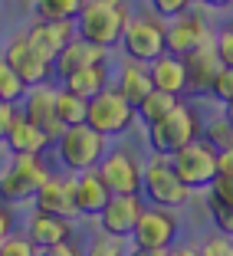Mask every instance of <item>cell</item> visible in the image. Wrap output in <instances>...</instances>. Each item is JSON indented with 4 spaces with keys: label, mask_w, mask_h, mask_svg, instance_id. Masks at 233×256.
Here are the masks:
<instances>
[{
    "label": "cell",
    "mask_w": 233,
    "mask_h": 256,
    "mask_svg": "<svg viewBox=\"0 0 233 256\" xmlns=\"http://www.w3.org/2000/svg\"><path fill=\"white\" fill-rule=\"evenodd\" d=\"M132 16L128 0H86V7L76 16V36L89 40L102 50H115Z\"/></svg>",
    "instance_id": "6da1fadb"
},
{
    "label": "cell",
    "mask_w": 233,
    "mask_h": 256,
    "mask_svg": "<svg viewBox=\"0 0 233 256\" xmlns=\"http://www.w3.org/2000/svg\"><path fill=\"white\" fill-rule=\"evenodd\" d=\"M56 161L62 164V171L79 174V171H92L98 168V161L106 158L108 151V138L98 135L92 125H69L60 132V138L53 142Z\"/></svg>",
    "instance_id": "7a4b0ae2"
},
{
    "label": "cell",
    "mask_w": 233,
    "mask_h": 256,
    "mask_svg": "<svg viewBox=\"0 0 233 256\" xmlns=\"http://www.w3.org/2000/svg\"><path fill=\"white\" fill-rule=\"evenodd\" d=\"M200 132H204L200 115H197L194 108L184 102V98H180L178 106L164 115V118L144 125V138H148V148L154 151V154H174L178 148L197 142V138H200Z\"/></svg>",
    "instance_id": "3957f363"
},
{
    "label": "cell",
    "mask_w": 233,
    "mask_h": 256,
    "mask_svg": "<svg viewBox=\"0 0 233 256\" xmlns=\"http://www.w3.org/2000/svg\"><path fill=\"white\" fill-rule=\"evenodd\" d=\"M190 194L194 190L178 178V171H174L168 154H154L151 151V158L142 161V197H144V204L178 210V207H184L190 200Z\"/></svg>",
    "instance_id": "277c9868"
},
{
    "label": "cell",
    "mask_w": 233,
    "mask_h": 256,
    "mask_svg": "<svg viewBox=\"0 0 233 256\" xmlns=\"http://www.w3.org/2000/svg\"><path fill=\"white\" fill-rule=\"evenodd\" d=\"M135 122H138L135 106H132V102H128V98L122 96L112 82L98 92V96L89 98V108H86V125H92L98 135H106V138L128 135Z\"/></svg>",
    "instance_id": "5b68a950"
},
{
    "label": "cell",
    "mask_w": 233,
    "mask_h": 256,
    "mask_svg": "<svg viewBox=\"0 0 233 256\" xmlns=\"http://www.w3.org/2000/svg\"><path fill=\"white\" fill-rule=\"evenodd\" d=\"M53 174L43 154H10V164L0 171V200L16 204V200H33L43 181Z\"/></svg>",
    "instance_id": "8992f818"
},
{
    "label": "cell",
    "mask_w": 233,
    "mask_h": 256,
    "mask_svg": "<svg viewBox=\"0 0 233 256\" xmlns=\"http://www.w3.org/2000/svg\"><path fill=\"white\" fill-rule=\"evenodd\" d=\"M118 50L125 53V60H138V62H151L161 53H168L164 46V20L154 16L151 10L132 14L125 23V33L118 40Z\"/></svg>",
    "instance_id": "52a82bcc"
},
{
    "label": "cell",
    "mask_w": 233,
    "mask_h": 256,
    "mask_svg": "<svg viewBox=\"0 0 233 256\" xmlns=\"http://www.w3.org/2000/svg\"><path fill=\"white\" fill-rule=\"evenodd\" d=\"M178 234H180V220L171 207L144 204V210L128 240H132V246H142V250H171L178 243Z\"/></svg>",
    "instance_id": "ba28073f"
},
{
    "label": "cell",
    "mask_w": 233,
    "mask_h": 256,
    "mask_svg": "<svg viewBox=\"0 0 233 256\" xmlns=\"http://www.w3.org/2000/svg\"><path fill=\"white\" fill-rule=\"evenodd\" d=\"M168 158H171L178 178L188 184L190 190H207L210 181L217 178V151L210 148V142H204V138L178 148L174 154H168Z\"/></svg>",
    "instance_id": "9c48e42d"
},
{
    "label": "cell",
    "mask_w": 233,
    "mask_h": 256,
    "mask_svg": "<svg viewBox=\"0 0 233 256\" xmlns=\"http://www.w3.org/2000/svg\"><path fill=\"white\" fill-rule=\"evenodd\" d=\"M0 56H4V60L10 62V69L26 82V89H30V86H43V82L53 79V60H46L36 46L30 43L26 30H16L14 36L4 43V53Z\"/></svg>",
    "instance_id": "30bf717a"
},
{
    "label": "cell",
    "mask_w": 233,
    "mask_h": 256,
    "mask_svg": "<svg viewBox=\"0 0 233 256\" xmlns=\"http://www.w3.org/2000/svg\"><path fill=\"white\" fill-rule=\"evenodd\" d=\"M210 40H214V26L197 10H188V14L164 23V46L174 56H188L194 50H200V46H207Z\"/></svg>",
    "instance_id": "8fae6325"
},
{
    "label": "cell",
    "mask_w": 233,
    "mask_h": 256,
    "mask_svg": "<svg viewBox=\"0 0 233 256\" xmlns=\"http://www.w3.org/2000/svg\"><path fill=\"white\" fill-rule=\"evenodd\" d=\"M96 171L112 194H142V161L128 148L106 151V158L98 161Z\"/></svg>",
    "instance_id": "7c38bea8"
},
{
    "label": "cell",
    "mask_w": 233,
    "mask_h": 256,
    "mask_svg": "<svg viewBox=\"0 0 233 256\" xmlns=\"http://www.w3.org/2000/svg\"><path fill=\"white\" fill-rule=\"evenodd\" d=\"M144 210V197L142 194H112L108 204L98 214V230L106 236H115V240H128L132 230H135L138 217Z\"/></svg>",
    "instance_id": "4fadbf2b"
},
{
    "label": "cell",
    "mask_w": 233,
    "mask_h": 256,
    "mask_svg": "<svg viewBox=\"0 0 233 256\" xmlns=\"http://www.w3.org/2000/svg\"><path fill=\"white\" fill-rule=\"evenodd\" d=\"M33 207L56 217H76V174H50L43 188L33 194Z\"/></svg>",
    "instance_id": "5bb4252c"
},
{
    "label": "cell",
    "mask_w": 233,
    "mask_h": 256,
    "mask_svg": "<svg viewBox=\"0 0 233 256\" xmlns=\"http://www.w3.org/2000/svg\"><path fill=\"white\" fill-rule=\"evenodd\" d=\"M20 112L26 115L33 125L43 128L53 142L60 138L62 125H60V118H56V86H50V82L30 86V89H26V96L20 98Z\"/></svg>",
    "instance_id": "9a60e30c"
},
{
    "label": "cell",
    "mask_w": 233,
    "mask_h": 256,
    "mask_svg": "<svg viewBox=\"0 0 233 256\" xmlns=\"http://www.w3.org/2000/svg\"><path fill=\"white\" fill-rule=\"evenodd\" d=\"M30 43L36 46L46 60H56L62 53V46L69 40H76V20H36L33 16L30 26H23Z\"/></svg>",
    "instance_id": "2e32d148"
},
{
    "label": "cell",
    "mask_w": 233,
    "mask_h": 256,
    "mask_svg": "<svg viewBox=\"0 0 233 256\" xmlns=\"http://www.w3.org/2000/svg\"><path fill=\"white\" fill-rule=\"evenodd\" d=\"M98 62H108V50H102V46L89 43V40H82V36H76V40H69V43L62 46V53L53 60V76L62 82V79L72 76L76 69L98 66Z\"/></svg>",
    "instance_id": "e0dca14e"
},
{
    "label": "cell",
    "mask_w": 233,
    "mask_h": 256,
    "mask_svg": "<svg viewBox=\"0 0 233 256\" xmlns=\"http://www.w3.org/2000/svg\"><path fill=\"white\" fill-rule=\"evenodd\" d=\"M26 236L36 250L43 246H53V243L62 240H76V224L69 217H56V214H46L33 207L30 220H26Z\"/></svg>",
    "instance_id": "ac0fdd59"
},
{
    "label": "cell",
    "mask_w": 233,
    "mask_h": 256,
    "mask_svg": "<svg viewBox=\"0 0 233 256\" xmlns=\"http://www.w3.org/2000/svg\"><path fill=\"white\" fill-rule=\"evenodd\" d=\"M4 144L10 154H46V148H53V138L40 125H33L23 112H16V118L10 122L7 135H4Z\"/></svg>",
    "instance_id": "d6986e66"
},
{
    "label": "cell",
    "mask_w": 233,
    "mask_h": 256,
    "mask_svg": "<svg viewBox=\"0 0 233 256\" xmlns=\"http://www.w3.org/2000/svg\"><path fill=\"white\" fill-rule=\"evenodd\" d=\"M148 76H151V86L174 98H184L190 96L188 92V72H184V60L174 53H161L158 60L148 62Z\"/></svg>",
    "instance_id": "ffe728a7"
},
{
    "label": "cell",
    "mask_w": 233,
    "mask_h": 256,
    "mask_svg": "<svg viewBox=\"0 0 233 256\" xmlns=\"http://www.w3.org/2000/svg\"><path fill=\"white\" fill-rule=\"evenodd\" d=\"M108 197H112V190L106 188L96 168L76 174V217H98Z\"/></svg>",
    "instance_id": "44dd1931"
},
{
    "label": "cell",
    "mask_w": 233,
    "mask_h": 256,
    "mask_svg": "<svg viewBox=\"0 0 233 256\" xmlns=\"http://www.w3.org/2000/svg\"><path fill=\"white\" fill-rule=\"evenodd\" d=\"M112 86L132 102V106H138V102L154 89V86H151V76H148V62L122 60L118 69H115V76H112Z\"/></svg>",
    "instance_id": "7402d4cb"
},
{
    "label": "cell",
    "mask_w": 233,
    "mask_h": 256,
    "mask_svg": "<svg viewBox=\"0 0 233 256\" xmlns=\"http://www.w3.org/2000/svg\"><path fill=\"white\" fill-rule=\"evenodd\" d=\"M180 60H184V72H188V92H207L210 89V79L220 69V60H217L210 43L194 50V53H188V56H180Z\"/></svg>",
    "instance_id": "603a6c76"
},
{
    "label": "cell",
    "mask_w": 233,
    "mask_h": 256,
    "mask_svg": "<svg viewBox=\"0 0 233 256\" xmlns=\"http://www.w3.org/2000/svg\"><path fill=\"white\" fill-rule=\"evenodd\" d=\"M108 82H112V69H108V62H98V66H86V69H76L72 76H66V79H62V89L76 92L79 98L89 102V98L98 96Z\"/></svg>",
    "instance_id": "cb8c5ba5"
},
{
    "label": "cell",
    "mask_w": 233,
    "mask_h": 256,
    "mask_svg": "<svg viewBox=\"0 0 233 256\" xmlns=\"http://www.w3.org/2000/svg\"><path fill=\"white\" fill-rule=\"evenodd\" d=\"M86 108H89V102H86V98H79L76 92L62 89V86L56 89V118H60L62 128L82 125V122H86Z\"/></svg>",
    "instance_id": "d4e9b609"
},
{
    "label": "cell",
    "mask_w": 233,
    "mask_h": 256,
    "mask_svg": "<svg viewBox=\"0 0 233 256\" xmlns=\"http://www.w3.org/2000/svg\"><path fill=\"white\" fill-rule=\"evenodd\" d=\"M180 98H174V96H168V92H161V89H151L148 96L142 98L135 106V112H138V122H144V125H151V122H158V118H164L168 112H171L174 106H178Z\"/></svg>",
    "instance_id": "484cf974"
},
{
    "label": "cell",
    "mask_w": 233,
    "mask_h": 256,
    "mask_svg": "<svg viewBox=\"0 0 233 256\" xmlns=\"http://www.w3.org/2000/svg\"><path fill=\"white\" fill-rule=\"evenodd\" d=\"M86 0H36L33 16L36 20H76Z\"/></svg>",
    "instance_id": "4316f807"
},
{
    "label": "cell",
    "mask_w": 233,
    "mask_h": 256,
    "mask_svg": "<svg viewBox=\"0 0 233 256\" xmlns=\"http://www.w3.org/2000/svg\"><path fill=\"white\" fill-rule=\"evenodd\" d=\"M26 96V82L10 69V62L0 56V102H10V106H20V98Z\"/></svg>",
    "instance_id": "83f0119b"
},
{
    "label": "cell",
    "mask_w": 233,
    "mask_h": 256,
    "mask_svg": "<svg viewBox=\"0 0 233 256\" xmlns=\"http://www.w3.org/2000/svg\"><path fill=\"white\" fill-rule=\"evenodd\" d=\"M200 138H204V142H210V148H214V151L233 148V122L220 115V118H214L210 125L200 132Z\"/></svg>",
    "instance_id": "f1b7e54d"
},
{
    "label": "cell",
    "mask_w": 233,
    "mask_h": 256,
    "mask_svg": "<svg viewBox=\"0 0 233 256\" xmlns=\"http://www.w3.org/2000/svg\"><path fill=\"white\" fill-rule=\"evenodd\" d=\"M207 96L217 98L220 106H224V102H230V98H233V66H220V69H217V76L210 79V89H207Z\"/></svg>",
    "instance_id": "f546056e"
},
{
    "label": "cell",
    "mask_w": 233,
    "mask_h": 256,
    "mask_svg": "<svg viewBox=\"0 0 233 256\" xmlns=\"http://www.w3.org/2000/svg\"><path fill=\"white\" fill-rule=\"evenodd\" d=\"M214 53H217L220 66H233V23H226V26H220V30H214Z\"/></svg>",
    "instance_id": "4dcf8cb0"
},
{
    "label": "cell",
    "mask_w": 233,
    "mask_h": 256,
    "mask_svg": "<svg viewBox=\"0 0 233 256\" xmlns=\"http://www.w3.org/2000/svg\"><path fill=\"white\" fill-rule=\"evenodd\" d=\"M194 7V0H148V10L154 16H161V20H174V16L188 14V10Z\"/></svg>",
    "instance_id": "1f68e13d"
},
{
    "label": "cell",
    "mask_w": 233,
    "mask_h": 256,
    "mask_svg": "<svg viewBox=\"0 0 233 256\" xmlns=\"http://www.w3.org/2000/svg\"><path fill=\"white\" fill-rule=\"evenodd\" d=\"M0 256H36V246L30 243L26 234H10L7 240H0Z\"/></svg>",
    "instance_id": "d6a6232c"
},
{
    "label": "cell",
    "mask_w": 233,
    "mask_h": 256,
    "mask_svg": "<svg viewBox=\"0 0 233 256\" xmlns=\"http://www.w3.org/2000/svg\"><path fill=\"white\" fill-rule=\"evenodd\" d=\"M125 240H115V236H96V240L89 243V246L82 250V256H125V246H122Z\"/></svg>",
    "instance_id": "836d02e7"
},
{
    "label": "cell",
    "mask_w": 233,
    "mask_h": 256,
    "mask_svg": "<svg viewBox=\"0 0 233 256\" xmlns=\"http://www.w3.org/2000/svg\"><path fill=\"white\" fill-rule=\"evenodd\" d=\"M207 207H210V217H214L217 234L233 236V207H226V204H220V200H210V197H207Z\"/></svg>",
    "instance_id": "e575fe53"
},
{
    "label": "cell",
    "mask_w": 233,
    "mask_h": 256,
    "mask_svg": "<svg viewBox=\"0 0 233 256\" xmlns=\"http://www.w3.org/2000/svg\"><path fill=\"white\" fill-rule=\"evenodd\" d=\"M200 256H233V236H224V234L207 236L200 246Z\"/></svg>",
    "instance_id": "d590c367"
},
{
    "label": "cell",
    "mask_w": 233,
    "mask_h": 256,
    "mask_svg": "<svg viewBox=\"0 0 233 256\" xmlns=\"http://www.w3.org/2000/svg\"><path fill=\"white\" fill-rule=\"evenodd\" d=\"M207 197L226 204V207H233V178H220L217 174V178L210 181V188H207Z\"/></svg>",
    "instance_id": "8d00e7d4"
},
{
    "label": "cell",
    "mask_w": 233,
    "mask_h": 256,
    "mask_svg": "<svg viewBox=\"0 0 233 256\" xmlns=\"http://www.w3.org/2000/svg\"><path fill=\"white\" fill-rule=\"evenodd\" d=\"M36 256H82V246H79V240H62V243H53V246L36 250Z\"/></svg>",
    "instance_id": "74e56055"
},
{
    "label": "cell",
    "mask_w": 233,
    "mask_h": 256,
    "mask_svg": "<svg viewBox=\"0 0 233 256\" xmlns=\"http://www.w3.org/2000/svg\"><path fill=\"white\" fill-rule=\"evenodd\" d=\"M16 230V220H14V207L0 200V240H7L10 234Z\"/></svg>",
    "instance_id": "f35d334b"
},
{
    "label": "cell",
    "mask_w": 233,
    "mask_h": 256,
    "mask_svg": "<svg viewBox=\"0 0 233 256\" xmlns=\"http://www.w3.org/2000/svg\"><path fill=\"white\" fill-rule=\"evenodd\" d=\"M16 112H20V106H10V102H0V142H4V135H7L10 122L16 118Z\"/></svg>",
    "instance_id": "ab89813d"
},
{
    "label": "cell",
    "mask_w": 233,
    "mask_h": 256,
    "mask_svg": "<svg viewBox=\"0 0 233 256\" xmlns=\"http://www.w3.org/2000/svg\"><path fill=\"white\" fill-rule=\"evenodd\" d=\"M217 174L220 178H233V148L217 151Z\"/></svg>",
    "instance_id": "60d3db41"
},
{
    "label": "cell",
    "mask_w": 233,
    "mask_h": 256,
    "mask_svg": "<svg viewBox=\"0 0 233 256\" xmlns=\"http://www.w3.org/2000/svg\"><path fill=\"white\" fill-rule=\"evenodd\" d=\"M164 250H142V246H132V250H125V256H161Z\"/></svg>",
    "instance_id": "b9f144b4"
},
{
    "label": "cell",
    "mask_w": 233,
    "mask_h": 256,
    "mask_svg": "<svg viewBox=\"0 0 233 256\" xmlns=\"http://www.w3.org/2000/svg\"><path fill=\"white\" fill-rule=\"evenodd\" d=\"M204 7H210V10H224V7H230L233 0H200Z\"/></svg>",
    "instance_id": "7bdbcfd3"
},
{
    "label": "cell",
    "mask_w": 233,
    "mask_h": 256,
    "mask_svg": "<svg viewBox=\"0 0 233 256\" xmlns=\"http://www.w3.org/2000/svg\"><path fill=\"white\" fill-rule=\"evenodd\" d=\"M33 7H36V0H16V10L20 14H33Z\"/></svg>",
    "instance_id": "ee69618b"
},
{
    "label": "cell",
    "mask_w": 233,
    "mask_h": 256,
    "mask_svg": "<svg viewBox=\"0 0 233 256\" xmlns=\"http://www.w3.org/2000/svg\"><path fill=\"white\" fill-rule=\"evenodd\" d=\"M180 250V256H200V250L197 246H178Z\"/></svg>",
    "instance_id": "f6af8a7d"
},
{
    "label": "cell",
    "mask_w": 233,
    "mask_h": 256,
    "mask_svg": "<svg viewBox=\"0 0 233 256\" xmlns=\"http://www.w3.org/2000/svg\"><path fill=\"white\" fill-rule=\"evenodd\" d=\"M224 118L233 122V98H230V102H224Z\"/></svg>",
    "instance_id": "bcb514c9"
},
{
    "label": "cell",
    "mask_w": 233,
    "mask_h": 256,
    "mask_svg": "<svg viewBox=\"0 0 233 256\" xmlns=\"http://www.w3.org/2000/svg\"><path fill=\"white\" fill-rule=\"evenodd\" d=\"M161 256H180V250H178V246H171V250H164Z\"/></svg>",
    "instance_id": "7dc6e473"
}]
</instances>
